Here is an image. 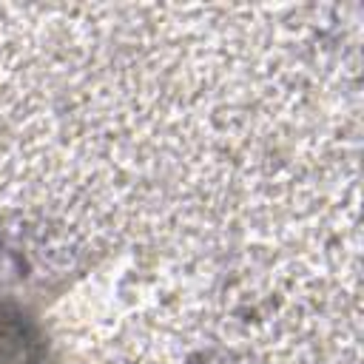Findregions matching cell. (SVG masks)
I'll return each instance as SVG.
<instances>
[{"instance_id": "6da1fadb", "label": "cell", "mask_w": 364, "mask_h": 364, "mask_svg": "<svg viewBox=\"0 0 364 364\" xmlns=\"http://www.w3.org/2000/svg\"><path fill=\"white\" fill-rule=\"evenodd\" d=\"M46 347L34 324L9 310L0 307V364H43Z\"/></svg>"}]
</instances>
